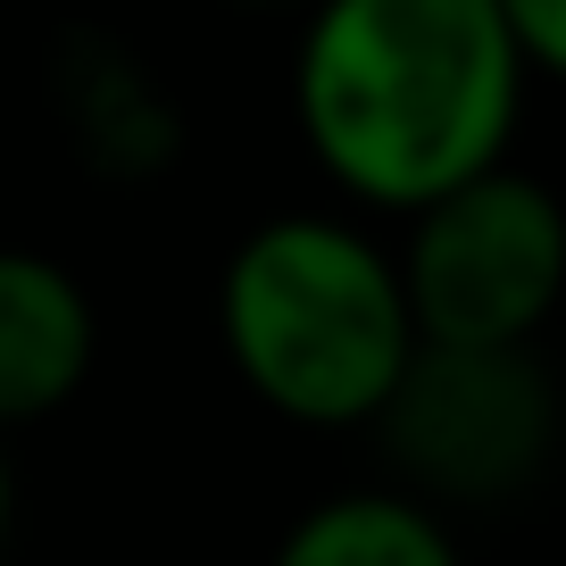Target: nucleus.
I'll return each mask as SVG.
<instances>
[{
  "instance_id": "f257e3e1",
  "label": "nucleus",
  "mask_w": 566,
  "mask_h": 566,
  "mask_svg": "<svg viewBox=\"0 0 566 566\" xmlns=\"http://www.w3.org/2000/svg\"><path fill=\"white\" fill-rule=\"evenodd\" d=\"M525 75L492 0H317L292 101L342 192L424 209L500 167Z\"/></svg>"
},
{
  "instance_id": "39448f33",
  "label": "nucleus",
  "mask_w": 566,
  "mask_h": 566,
  "mask_svg": "<svg viewBox=\"0 0 566 566\" xmlns=\"http://www.w3.org/2000/svg\"><path fill=\"white\" fill-rule=\"evenodd\" d=\"M92 375V301L59 259L0 250V433L75 400Z\"/></svg>"
},
{
  "instance_id": "1a4fd4ad",
  "label": "nucleus",
  "mask_w": 566,
  "mask_h": 566,
  "mask_svg": "<svg viewBox=\"0 0 566 566\" xmlns=\"http://www.w3.org/2000/svg\"><path fill=\"white\" fill-rule=\"evenodd\" d=\"M259 9H275V0H259Z\"/></svg>"
},
{
  "instance_id": "20e7f679",
  "label": "nucleus",
  "mask_w": 566,
  "mask_h": 566,
  "mask_svg": "<svg viewBox=\"0 0 566 566\" xmlns=\"http://www.w3.org/2000/svg\"><path fill=\"white\" fill-rule=\"evenodd\" d=\"M367 424L417 483L500 500L549 459V384L525 342H417Z\"/></svg>"
},
{
  "instance_id": "6e6552de",
  "label": "nucleus",
  "mask_w": 566,
  "mask_h": 566,
  "mask_svg": "<svg viewBox=\"0 0 566 566\" xmlns=\"http://www.w3.org/2000/svg\"><path fill=\"white\" fill-rule=\"evenodd\" d=\"M0 542H9V459H0Z\"/></svg>"
},
{
  "instance_id": "0eeeda50",
  "label": "nucleus",
  "mask_w": 566,
  "mask_h": 566,
  "mask_svg": "<svg viewBox=\"0 0 566 566\" xmlns=\"http://www.w3.org/2000/svg\"><path fill=\"white\" fill-rule=\"evenodd\" d=\"M492 18L509 25L516 59H525L533 75H549L566 59V0H492Z\"/></svg>"
},
{
  "instance_id": "f03ea898",
  "label": "nucleus",
  "mask_w": 566,
  "mask_h": 566,
  "mask_svg": "<svg viewBox=\"0 0 566 566\" xmlns=\"http://www.w3.org/2000/svg\"><path fill=\"white\" fill-rule=\"evenodd\" d=\"M226 350L292 424H367L417 350L400 266L334 217H275L226 259Z\"/></svg>"
},
{
  "instance_id": "7ed1b4c3",
  "label": "nucleus",
  "mask_w": 566,
  "mask_h": 566,
  "mask_svg": "<svg viewBox=\"0 0 566 566\" xmlns=\"http://www.w3.org/2000/svg\"><path fill=\"white\" fill-rule=\"evenodd\" d=\"M566 292V217L516 167L450 184L417 209L400 301L417 342H533Z\"/></svg>"
},
{
  "instance_id": "423d86ee",
  "label": "nucleus",
  "mask_w": 566,
  "mask_h": 566,
  "mask_svg": "<svg viewBox=\"0 0 566 566\" xmlns=\"http://www.w3.org/2000/svg\"><path fill=\"white\" fill-rule=\"evenodd\" d=\"M275 566H459L450 533L433 525V509L400 492H350L308 509L301 525L283 533Z\"/></svg>"
}]
</instances>
